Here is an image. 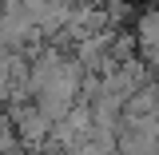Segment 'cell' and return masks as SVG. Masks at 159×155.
Segmentation results:
<instances>
[{
	"instance_id": "cell-1",
	"label": "cell",
	"mask_w": 159,
	"mask_h": 155,
	"mask_svg": "<svg viewBox=\"0 0 159 155\" xmlns=\"http://www.w3.org/2000/svg\"><path fill=\"white\" fill-rule=\"evenodd\" d=\"M8 116H12V123H16V135H20V143L28 147V151H40V143L52 135V116L40 107L36 99H28V103H8L4 107Z\"/></svg>"
},
{
	"instance_id": "cell-3",
	"label": "cell",
	"mask_w": 159,
	"mask_h": 155,
	"mask_svg": "<svg viewBox=\"0 0 159 155\" xmlns=\"http://www.w3.org/2000/svg\"><path fill=\"white\" fill-rule=\"evenodd\" d=\"M64 4H84V0H64Z\"/></svg>"
},
{
	"instance_id": "cell-4",
	"label": "cell",
	"mask_w": 159,
	"mask_h": 155,
	"mask_svg": "<svg viewBox=\"0 0 159 155\" xmlns=\"http://www.w3.org/2000/svg\"><path fill=\"white\" fill-rule=\"evenodd\" d=\"M155 4H159V0H155Z\"/></svg>"
},
{
	"instance_id": "cell-2",
	"label": "cell",
	"mask_w": 159,
	"mask_h": 155,
	"mask_svg": "<svg viewBox=\"0 0 159 155\" xmlns=\"http://www.w3.org/2000/svg\"><path fill=\"white\" fill-rule=\"evenodd\" d=\"M135 36H139V48L159 44V8H147L135 16Z\"/></svg>"
}]
</instances>
